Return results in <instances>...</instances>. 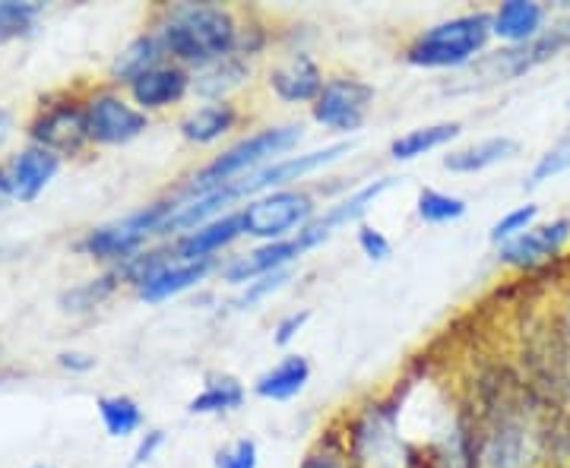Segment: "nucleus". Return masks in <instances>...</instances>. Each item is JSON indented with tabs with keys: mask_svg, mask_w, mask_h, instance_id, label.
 <instances>
[{
	"mask_svg": "<svg viewBox=\"0 0 570 468\" xmlns=\"http://www.w3.org/2000/svg\"><path fill=\"white\" fill-rule=\"evenodd\" d=\"M13 200V190H10V178H7V168H0V212L3 206Z\"/></svg>",
	"mask_w": 570,
	"mask_h": 468,
	"instance_id": "obj_42",
	"label": "nucleus"
},
{
	"mask_svg": "<svg viewBox=\"0 0 570 468\" xmlns=\"http://www.w3.org/2000/svg\"><path fill=\"white\" fill-rule=\"evenodd\" d=\"M175 209H178L175 200H159V203L142 206L137 212H127L118 222L92 228L80 241V250L89 253V257H99V260H118V263H124L134 253H140L142 245L153 235H163L165 222L171 219Z\"/></svg>",
	"mask_w": 570,
	"mask_h": 468,
	"instance_id": "obj_5",
	"label": "nucleus"
},
{
	"mask_svg": "<svg viewBox=\"0 0 570 468\" xmlns=\"http://www.w3.org/2000/svg\"><path fill=\"white\" fill-rule=\"evenodd\" d=\"M390 187H393V178H377V181H371L365 183V187H358V190H352L346 200H340L336 206H330L324 216L311 219V222L295 235V238H298V245H302V250H311V247L330 241V238H333V231H336V228H343V225L358 222V219L367 212V206H374V200H377L381 193H387Z\"/></svg>",
	"mask_w": 570,
	"mask_h": 468,
	"instance_id": "obj_12",
	"label": "nucleus"
},
{
	"mask_svg": "<svg viewBox=\"0 0 570 468\" xmlns=\"http://www.w3.org/2000/svg\"><path fill=\"white\" fill-rule=\"evenodd\" d=\"M238 123V108L232 102H209L197 111H190L181 121V137L187 143L209 146L223 140L228 130Z\"/></svg>",
	"mask_w": 570,
	"mask_h": 468,
	"instance_id": "obj_23",
	"label": "nucleus"
},
{
	"mask_svg": "<svg viewBox=\"0 0 570 468\" xmlns=\"http://www.w3.org/2000/svg\"><path fill=\"white\" fill-rule=\"evenodd\" d=\"M288 279H292V269H279V272H269V276H264V279H254L250 286H245L242 298H238L235 305L242 307V310H245V307L261 305V301H266L273 291H279Z\"/></svg>",
	"mask_w": 570,
	"mask_h": 468,
	"instance_id": "obj_35",
	"label": "nucleus"
},
{
	"mask_svg": "<svg viewBox=\"0 0 570 468\" xmlns=\"http://www.w3.org/2000/svg\"><path fill=\"white\" fill-rule=\"evenodd\" d=\"M307 320H311V310H295V313H285L283 320L276 323V336H273V342L276 346H288L302 329L307 326Z\"/></svg>",
	"mask_w": 570,
	"mask_h": 468,
	"instance_id": "obj_38",
	"label": "nucleus"
},
{
	"mask_svg": "<svg viewBox=\"0 0 570 468\" xmlns=\"http://www.w3.org/2000/svg\"><path fill=\"white\" fill-rule=\"evenodd\" d=\"M324 70L305 51L288 54L285 61H279L269 70V89L288 104H314L321 89H324Z\"/></svg>",
	"mask_w": 570,
	"mask_h": 468,
	"instance_id": "obj_15",
	"label": "nucleus"
},
{
	"mask_svg": "<svg viewBox=\"0 0 570 468\" xmlns=\"http://www.w3.org/2000/svg\"><path fill=\"white\" fill-rule=\"evenodd\" d=\"M29 140L55 156H70L80 152L86 137V111L77 102H58L41 108L39 118L29 123Z\"/></svg>",
	"mask_w": 570,
	"mask_h": 468,
	"instance_id": "obj_11",
	"label": "nucleus"
},
{
	"mask_svg": "<svg viewBox=\"0 0 570 468\" xmlns=\"http://www.w3.org/2000/svg\"><path fill=\"white\" fill-rule=\"evenodd\" d=\"M245 235V228H242V212H225L219 219H213V222L200 225V228H194V231H187V235H178L168 250H171V257L175 260H213V253H219L225 247L232 245V241H238Z\"/></svg>",
	"mask_w": 570,
	"mask_h": 468,
	"instance_id": "obj_16",
	"label": "nucleus"
},
{
	"mask_svg": "<svg viewBox=\"0 0 570 468\" xmlns=\"http://www.w3.org/2000/svg\"><path fill=\"white\" fill-rule=\"evenodd\" d=\"M358 250L365 253L367 260L374 263H384L393 257V245L384 231H377L374 225H358Z\"/></svg>",
	"mask_w": 570,
	"mask_h": 468,
	"instance_id": "obj_36",
	"label": "nucleus"
},
{
	"mask_svg": "<svg viewBox=\"0 0 570 468\" xmlns=\"http://www.w3.org/2000/svg\"><path fill=\"white\" fill-rule=\"evenodd\" d=\"M302 140H305V127L302 123H279V127L257 130V133L238 140L235 146H228L223 156H216L209 165H204L171 200L181 206L197 200V197H206V193L219 190L225 183L238 181V178H245V175L264 168V165L285 159V152H292Z\"/></svg>",
	"mask_w": 570,
	"mask_h": 468,
	"instance_id": "obj_2",
	"label": "nucleus"
},
{
	"mask_svg": "<svg viewBox=\"0 0 570 468\" xmlns=\"http://www.w3.org/2000/svg\"><path fill=\"white\" fill-rule=\"evenodd\" d=\"M348 459L355 468H412V452L400 437L396 406H367L348 425Z\"/></svg>",
	"mask_w": 570,
	"mask_h": 468,
	"instance_id": "obj_4",
	"label": "nucleus"
},
{
	"mask_svg": "<svg viewBox=\"0 0 570 468\" xmlns=\"http://www.w3.org/2000/svg\"><path fill=\"white\" fill-rule=\"evenodd\" d=\"M463 133V123L460 121H444V123H428V127H415L403 137H396L390 143V156L396 162H412L419 156H428L441 146H448L450 140H456Z\"/></svg>",
	"mask_w": 570,
	"mask_h": 468,
	"instance_id": "obj_24",
	"label": "nucleus"
},
{
	"mask_svg": "<svg viewBox=\"0 0 570 468\" xmlns=\"http://www.w3.org/2000/svg\"><path fill=\"white\" fill-rule=\"evenodd\" d=\"M238 22L223 3H178L159 26L165 54L190 67H206L235 51Z\"/></svg>",
	"mask_w": 570,
	"mask_h": 468,
	"instance_id": "obj_1",
	"label": "nucleus"
},
{
	"mask_svg": "<svg viewBox=\"0 0 570 468\" xmlns=\"http://www.w3.org/2000/svg\"><path fill=\"white\" fill-rule=\"evenodd\" d=\"M302 468H355L348 459V449L336 440V437H326L321 440V447L314 452H307V459Z\"/></svg>",
	"mask_w": 570,
	"mask_h": 468,
	"instance_id": "obj_34",
	"label": "nucleus"
},
{
	"mask_svg": "<svg viewBox=\"0 0 570 468\" xmlns=\"http://www.w3.org/2000/svg\"><path fill=\"white\" fill-rule=\"evenodd\" d=\"M374 104V86L358 77H333L324 82L317 102L311 104V118L336 133H352L367 121Z\"/></svg>",
	"mask_w": 570,
	"mask_h": 468,
	"instance_id": "obj_8",
	"label": "nucleus"
},
{
	"mask_svg": "<svg viewBox=\"0 0 570 468\" xmlns=\"http://www.w3.org/2000/svg\"><path fill=\"white\" fill-rule=\"evenodd\" d=\"M348 152H352V143H333L324 146V149H314V152H302V156H285V159L264 165V168L250 171L238 181L225 183V193L235 203V200H245V197H257L261 190H285V183L302 181V178L321 171L326 165L340 162Z\"/></svg>",
	"mask_w": 570,
	"mask_h": 468,
	"instance_id": "obj_7",
	"label": "nucleus"
},
{
	"mask_svg": "<svg viewBox=\"0 0 570 468\" xmlns=\"http://www.w3.org/2000/svg\"><path fill=\"white\" fill-rule=\"evenodd\" d=\"M96 408H99V418H102V428L108 437L124 440L146 425V415H142L140 402L134 396H99Z\"/></svg>",
	"mask_w": 570,
	"mask_h": 468,
	"instance_id": "obj_27",
	"label": "nucleus"
},
{
	"mask_svg": "<svg viewBox=\"0 0 570 468\" xmlns=\"http://www.w3.org/2000/svg\"><path fill=\"white\" fill-rule=\"evenodd\" d=\"M520 152V143L513 137H489L482 143H472L466 149H456L444 156V168L453 175H479L491 165H501Z\"/></svg>",
	"mask_w": 570,
	"mask_h": 468,
	"instance_id": "obj_22",
	"label": "nucleus"
},
{
	"mask_svg": "<svg viewBox=\"0 0 570 468\" xmlns=\"http://www.w3.org/2000/svg\"><path fill=\"white\" fill-rule=\"evenodd\" d=\"M216 269V257L213 260H171V263H165L159 272H153L146 282L137 286V295H140L142 301H165V298H175V295H181L187 288L200 286L206 276Z\"/></svg>",
	"mask_w": 570,
	"mask_h": 468,
	"instance_id": "obj_19",
	"label": "nucleus"
},
{
	"mask_svg": "<svg viewBox=\"0 0 570 468\" xmlns=\"http://www.w3.org/2000/svg\"><path fill=\"white\" fill-rule=\"evenodd\" d=\"M194 86V77L178 67V63H159L149 73H142L130 82V99L140 111H156V108H168V104L181 102L187 89Z\"/></svg>",
	"mask_w": 570,
	"mask_h": 468,
	"instance_id": "obj_17",
	"label": "nucleus"
},
{
	"mask_svg": "<svg viewBox=\"0 0 570 468\" xmlns=\"http://www.w3.org/2000/svg\"><path fill=\"white\" fill-rule=\"evenodd\" d=\"M570 241V219L561 216L554 222L532 225L530 231H523L520 238H513L508 245H501L498 250V263L513 266V269H523L532 272L539 266H546L549 260H558V253L564 250Z\"/></svg>",
	"mask_w": 570,
	"mask_h": 468,
	"instance_id": "obj_10",
	"label": "nucleus"
},
{
	"mask_svg": "<svg viewBox=\"0 0 570 468\" xmlns=\"http://www.w3.org/2000/svg\"><path fill=\"white\" fill-rule=\"evenodd\" d=\"M10 133H13V114H10L7 108H0V149L7 146Z\"/></svg>",
	"mask_w": 570,
	"mask_h": 468,
	"instance_id": "obj_41",
	"label": "nucleus"
},
{
	"mask_svg": "<svg viewBox=\"0 0 570 468\" xmlns=\"http://www.w3.org/2000/svg\"><path fill=\"white\" fill-rule=\"evenodd\" d=\"M3 168H7V178H10L13 200L32 203V200H39L41 193H45V187L58 178L61 156H55V152H48L41 146L29 143L10 159V165H3Z\"/></svg>",
	"mask_w": 570,
	"mask_h": 468,
	"instance_id": "obj_13",
	"label": "nucleus"
},
{
	"mask_svg": "<svg viewBox=\"0 0 570 468\" xmlns=\"http://www.w3.org/2000/svg\"><path fill=\"white\" fill-rule=\"evenodd\" d=\"M570 168V130L558 140V143L551 146L549 152L535 162L530 175V183H542L551 181V178H558L561 171H568Z\"/></svg>",
	"mask_w": 570,
	"mask_h": 468,
	"instance_id": "obj_32",
	"label": "nucleus"
},
{
	"mask_svg": "<svg viewBox=\"0 0 570 468\" xmlns=\"http://www.w3.org/2000/svg\"><path fill=\"white\" fill-rule=\"evenodd\" d=\"M86 111V137L89 143L99 146H124L137 140L142 130L149 127L146 111L130 104L115 92H99L82 104Z\"/></svg>",
	"mask_w": 570,
	"mask_h": 468,
	"instance_id": "obj_9",
	"label": "nucleus"
},
{
	"mask_svg": "<svg viewBox=\"0 0 570 468\" xmlns=\"http://www.w3.org/2000/svg\"><path fill=\"white\" fill-rule=\"evenodd\" d=\"M247 389L238 377L232 374H223V377H209L206 380L204 392H197L190 402H187V411L190 415H225V411H238L245 406Z\"/></svg>",
	"mask_w": 570,
	"mask_h": 468,
	"instance_id": "obj_26",
	"label": "nucleus"
},
{
	"mask_svg": "<svg viewBox=\"0 0 570 468\" xmlns=\"http://www.w3.org/2000/svg\"><path fill=\"white\" fill-rule=\"evenodd\" d=\"M469 203L463 197H453L444 190H434V187H422L419 190V200H415V212L425 225H448L460 222L466 216Z\"/></svg>",
	"mask_w": 570,
	"mask_h": 468,
	"instance_id": "obj_28",
	"label": "nucleus"
},
{
	"mask_svg": "<svg viewBox=\"0 0 570 468\" xmlns=\"http://www.w3.org/2000/svg\"><path fill=\"white\" fill-rule=\"evenodd\" d=\"M539 219V206L527 203V206H517V209H510L508 216H501L498 222L491 225V245H508L513 238H520L523 231H530L532 222Z\"/></svg>",
	"mask_w": 570,
	"mask_h": 468,
	"instance_id": "obj_31",
	"label": "nucleus"
},
{
	"mask_svg": "<svg viewBox=\"0 0 570 468\" xmlns=\"http://www.w3.org/2000/svg\"><path fill=\"white\" fill-rule=\"evenodd\" d=\"M302 253H305V250L298 245V238L269 241V245H261L257 250L242 253V257H235L232 263H225L223 282H228V286H250L254 279H264L269 272L288 269Z\"/></svg>",
	"mask_w": 570,
	"mask_h": 468,
	"instance_id": "obj_14",
	"label": "nucleus"
},
{
	"mask_svg": "<svg viewBox=\"0 0 570 468\" xmlns=\"http://www.w3.org/2000/svg\"><path fill=\"white\" fill-rule=\"evenodd\" d=\"M261 466V449L250 437H238L228 447L216 452V468H257Z\"/></svg>",
	"mask_w": 570,
	"mask_h": 468,
	"instance_id": "obj_33",
	"label": "nucleus"
},
{
	"mask_svg": "<svg viewBox=\"0 0 570 468\" xmlns=\"http://www.w3.org/2000/svg\"><path fill=\"white\" fill-rule=\"evenodd\" d=\"M554 339H558V361H561V367H568V380H564V387H568L570 392V298H568V305H564V317H561V323H558Z\"/></svg>",
	"mask_w": 570,
	"mask_h": 468,
	"instance_id": "obj_39",
	"label": "nucleus"
},
{
	"mask_svg": "<svg viewBox=\"0 0 570 468\" xmlns=\"http://www.w3.org/2000/svg\"><path fill=\"white\" fill-rule=\"evenodd\" d=\"M41 13V3H20V0H0V44L17 39L32 29V20Z\"/></svg>",
	"mask_w": 570,
	"mask_h": 468,
	"instance_id": "obj_30",
	"label": "nucleus"
},
{
	"mask_svg": "<svg viewBox=\"0 0 570 468\" xmlns=\"http://www.w3.org/2000/svg\"><path fill=\"white\" fill-rule=\"evenodd\" d=\"M163 58L165 48L163 39H159V32H142V36H137L134 41H127V48L115 58V63H111V77L130 86L137 77L149 73L153 67H159Z\"/></svg>",
	"mask_w": 570,
	"mask_h": 468,
	"instance_id": "obj_25",
	"label": "nucleus"
},
{
	"mask_svg": "<svg viewBox=\"0 0 570 468\" xmlns=\"http://www.w3.org/2000/svg\"><path fill=\"white\" fill-rule=\"evenodd\" d=\"M314 200L305 190H269L264 197L250 200L242 212V228H245L247 238H257V241H285L288 231H302L311 219H314Z\"/></svg>",
	"mask_w": 570,
	"mask_h": 468,
	"instance_id": "obj_6",
	"label": "nucleus"
},
{
	"mask_svg": "<svg viewBox=\"0 0 570 468\" xmlns=\"http://www.w3.org/2000/svg\"><path fill=\"white\" fill-rule=\"evenodd\" d=\"M247 77H250V58L238 54V51H232V54H225V58H219V61L200 67V70L194 73V86H190V89H194L200 99H209V102H225V96H228V92H235Z\"/></svg>",
	"mask_w": 570,
	"mask_h": 468,
	"instance_id": "obj_20",
	"label": "nucleus"
},
{
	"mask_svg": "<svg viewBox=\"0 0 570 468\" xmlns=\"http://www.w3.org/2000/svg\"><path fill=\"white\" fill-rule=\"evenodd\" d=\"M311 380V361L305 355H285L279 365H273L254 380V392L266 402H288L295 399Z\"/></svg>",
	"mask_w": 570,
	"mask_h": 468,
	"instance_id": "obj_21",
	"label": "nucleus"
},
{
	"mask_svg": "<svg viewBox=\"0 0 570 468\" xmlns=\"http://www.w3.org/2000/svg\"><path fill=\"white\" fill-rule=\"evenodd\" d=\"M491 39V13H466L456 20L438 22L409 41L406 63L422 70H448L472 63Z\"/></svg>",
	"mask_w": 570,
	"mask_h": 468,
	"instance_id": "obj_3",
	"label": "nucleus"
},
{
	"mask_svg": "<svg viewBox=\"0 0 570 468\" xmlns=\"http://www.w3.org/2000/svg\"><path fill=\"white\" fill-rule=\"evenodd\" d=\"M165 447V430L153 428L146 430L140 437V444H137V449H134V459H130V468H140L146 466V462H153L156 459V452Z\"/></svg>",
	"mask_w": 570,
	"mask_h": 468,
	"instance_id": "obj_37",
	"label": "nucleus"
},
{
	"mask_svg": "<svg viewBox=\"0 0 570 468\" xmlns=\"http://www.w3.org/2000/svg\"><path fill=\"white\" fill-rule=\"evenodd\" d=\"M29 468H58V466H45V462H36V466H29Z\"/></svg>",
	"mask_w": 570,
	"mask_h": 468,
	"instance_id": "obj_43",
	"label": "nucleus"
},
{
	"mask_svg": "<svg viewBox=\"0 0 570 468\" xmlns=\"http://www.w3.org/2000/svg\"><path fill=\"white\" fill-rule=\"evenodd\" d=\"M99 365L96 361V355H89V351H61L58 355V367H63V370H70V374H89L92 367Z\"/></svg>",
	"mask_w": 570,
	"mask_h": 468,
	"instance_id": "obj_40",
	"label": "nucleus"
},
{
	"mask_svg": "<svg viewBox=\"0 0 570 468\" xmlns=\"http://www.w3.org/2000/svg\"><path fill=\"white\" fill-rule=\"evenodd\" d=\"M121 272H118V269H108L99 279H89V282H82V286L63 291L61 307L63 310H70V313H86V310L102 305L105 298L121 286Z\"/></svg>",
	"mask_w": 570,
	"mask_h": 468,
	"instance_id": "obj_29",
	"label": "nucleus"
},
{
	"mask_svg": "<svg viewBox=\"0 0 570 468\" xmlns=\"http://www.w3.org/2000/svg\"><path fill=\"white\" fill-rule=\"evenodd\" d=\"M549 20V7L535 0H508L491 13V36L510 41V44H527L535 36H542Z\"/></svg>",
	"mask_w": 570,
	"mask_h": 468,
	"instance_id": "obj_18",
	"label": "nucleus"
}]
</instances>
